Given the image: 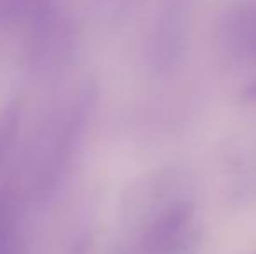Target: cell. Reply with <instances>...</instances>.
Returning a JSON list of instances; mask_svg holds the SVG:
<instances>
[{
	"label": "cell",
	"mask_w": 256,
	"mask_h": 254,
	"mask_svg": "<svg viewBox=\"0 0 256 254\" xmlns=\"http://www.w3.org/2000/svg\"><path fill=\"white\" fill-rule=\"evenodd\" d=\"M192 207L185 202L171 206L150 232L148 248L154 254H183L190 241Z\"/></svg>",
	"instance_id": "1"
},
{
	"label": "cell",
	"mask_w": 256,
	"mask_h": 254,
	"mask_svg": "<svg viewBox=\"0 0 256 254\" xmlns=\"http://www.w3.org/2000/svg\"><path fill=\"white\" fill-rule=\"evenodd\" d=\"M242 98L244 99H250V101H254L256 99V82H253L251 85H248L242 92Z\"/></svg>",
	"instance_id": "2"
}]
</instances>
